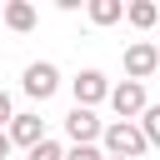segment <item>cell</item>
Listing matches in <instances>:
<instances>
[{"mask_svg":"<svg viewBox=\"0 0 160 160\" xmlns=\"http://www.w3.org/2000/svg\"><path fill=\"white\" fill-rule=\"evenodd\" d=\"M100 145H105V160H140V155L150 150L135 120H110V125L100 130Z\"/></svg>","mask_w":160,"mask_h":160,"instance_id":"1","label":"cell"},{"mask_svg":"<svg viewBox=\"0 0 160 160\" xmlns=\"http://www.w3.org/2000/svg\"><path fill=\"white\" fill-rule=\"evenodd\" d=\"M155 70H160V45H150V40H130V45H125V80L145 85Z\"/></svg>","mask_w":160,"mask_h":160,"instance_id":"2","label":"cell"},{"mask_svg":"<svg viewBox=\"0 0 160 160\" xmlns=\"http://www.w3.org/2000/svg\"><path fill=\"white\" fill-rule=\"evenodd\" d=\"M20 90H25L30 100H50V95L60 90V70H55L50 60H30L25 75H20Z\"/></svg>","mask_w":160,"mask_h":160,"instance_id":"3","label":"cell"},{"mask_svg":"<svg viewBox=\"0 0 160 160\" xmlns=\"http://www.w3.org/2000/svg\"><path fill=\"white\" fill-rule=\"evenodd\" d=\"M70 95H75L80 110H95L100 100H110V80H105V70H80V75L70 80Z\"/></svg>","mask_w":160,"mask_h":160,"instance_id":"4","label":"cell"},{"mask_svg":"<svg viewBox=\"0 0 160 160\" xmlns=\"http://www.w3.org/2000/svg\"><path fill=\"white\" fill-rule=\"evenodd\" d=\"M145 105H150L145 85H135V80L110 85V110H115V120H140V110H145Z\"/></svg>","mask_w":160,"mask_h":160,"instance_id":"5","label":"cell"},{"mask_svg":"<svg viewBox=\"0 0 160 160\" xmlns=\"http://www.w3.org/2000/svg\"><path fill=\"white\" fill-rule=\"evenodd\" d=\"M5 135H10V145H25V150H35V145L45 140V120H40L35 110H15V120L5 125Z\"/></svg>","mask_w":160,"mask_h":160,"instance_id":"6","label":"cell"},{"mask_svg":"<svg viewBox=\"0 0 160 160\" xmlns=\"http://www.w3.org/2000/svg\"><path fill=\"white\" fill-rule=\"evenodd\" d=\"M100 130H105V120H95V110H70L65 115V135H70V145H95L100 140Z\"/></svg>","mask_w":160,"mask_h":160,"instance_id":"7","label":"cell"},{"mask_svg":"<svg viewBox=\"0 0 160 160\" xmlns=\"http://www.w3.org/2000/svg\"><path fill=\"white\" fill-rule=\"evenodd\" d=\"M0 20L15 30V35H25V30H35V20H40V10L30 5V0H10L5 10H0Z\"/></svg>","mask_w":160,"mask_h":160,"instance_id":"8","label":"cell"},{"mask_svg":"<svg viewBox=\"0 0 160 160\" xmlns=\"http://www.w3.org/2000/svg\"><path fill=\"white\" fill-rule=\"evenodd\" d=\"M125 20H130L135 30H150V25H160V5H155V0H130V5H125Z\"/></svg>","mask_w":160,"mask_h":160,"instance_id":"9","label":"cell"},{"mask_svg":"<svg viewBox=\"0 0 160 160\" xmlns=\"http://www.w3.org/2000/svg\"><path fill=\"white\" fill-rule=\"evenodd\" d=\"M85 15H90V25H115V20L125 15V5H120V0H90Z\"/></svg>","mask_w":160,"mask_h":160,"instance_id":"10","label":"cell"},{"mask_svg":"<svg viewBox=\"0 0 160 160\" xmlns=\"http://www.w3.org/2000/svg\"><path fill=\"white\" fill-rule=\"evenodd\" d=\"M135 125H140V135H145V145H160V105H145Z\"/></svg>","mask_w":160,"mask_h":160,"instance_id":"11","label":"cell"},{"mask_svg":"<svg viewBox=\"0 0 160 160\" xmlns=\"http://www.w3.org/2000/svg\"><path fill=\"white\" fill-rule=\"evenodd\" d=\"M25 160H65V145H60V140H50V135H45V140H40V145H35V150H25Z\"/></svg>","mask_w":160,"mask_h":160,"instance_id":"12","label":"cell"},{"mask_svg":"<svg viewBox=\"0 0 160 160\" xmlns=\"http://www.w3.org/2000/svg\"><path fill=\"white\" fill-rule=\"evenodd\" d=\"M65 160H105V150H100V145H70Z\"/></svg>","mask_w":160,"mask_h":160,"instance_id":"13","label":"cell"},{"mask_svg":"<svg viewBox=\"0 0 160 160\" xmlns=\"http://www.w3.org/2000/svg\"><path fill=\"white\" fill-rule=\"evenodd\" d=\"M10 120H15V100H10V95H5V90H0V130H5V125H10Z\"/></svg>","mask_w":160,"mask_h":160,"instance_id":"14","label":"cell"},{"mask_svg":"<svg viewBox=\"0 0 160 160\" xmlns=\"http://www.w3.org/2000/svg\"><path fill=\"white\" fill-rule=\"evenodd\" d=\"M10 150H15V145H10V135H5V130H0V160H5V155H10Z\"/></svg>","mask_w":160,"mask_h":160,"instance_id":"15","label":"cell"}]
</instances>
